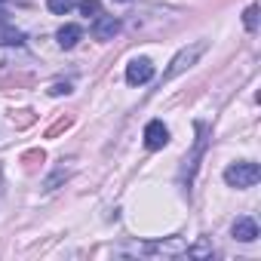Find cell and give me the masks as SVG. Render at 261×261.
<instances>
[{"instance_id":"cell-1","label":"cell","mask_w":261,"mask_h":261,"mask_svg":"<svg viewBox=\"0 0 261 261\" xmlns=\"http://www.w3.org/2000/svg\"><path fill=\"white\" fill-rule=\"evenodd\" d=\"M258 178H261V169H258V163H249V160L233 163V166L224 169V181L230 188H252Z\"/></svg>"},{"instance_id":"cell-2","label":"cell","mask_w":261,"mask_h":261,"mask_svg":"<svg viewBox=\"0 0 261 261\" xmlns=\"http://www.w3.org/2000/svg\"><path fill=\"white\" fill-rule=\"evenodd\" d=\"M166 142H169V129H166L160 120H151V123L145 126V145H148L151 151H160V148H166Z\"/></svg>"},{"instance_id":"cell-3","label":"cell","mask_w":261,"mask_h":261,"mask_svg":"<svg viewBox=\"0 0 261 261\" xmlns=\"http://www.w3.org/2000/svg\"><path fill=\"white\" fill-rule=\"evenodd\" d=\"M151 77H154V65H151L148 59H136V62H129V68H126V80L133 83V86L148 83Z\"/></svg>"},{"instance_id":"cell-4","label":"cell","mask_w":261,"mask_h":261,"mask_svg":"<svg viewBox=\"0 0 261 261\" xmlns=\"http://www.w3.org/2000/svg\"><path fill=\"white\" fill-rule=\"evenodd\" d=\"M203 49H206V43H197V46H191V49H185L181 56H175V62H172V68H169V71L163 74V80H172L175 74H181V71H185V68H188L191 62H197V56H200Z\"/></svg>"},{"instance_id":"cell-5","label":"cell","mask_w":261,"mask_h":261,"mask_svg":"<svg viewBox=\"0 0 261 261\" xmlns=\"http://www.w3.org/2000/svg\"><path fill=\"white\" fill-rule=\"evenodd\" d=\"M117 31H120V22H117L114 16H98V19H95V25H92L95 40H111Z\"/></svg>"},{"instance_id":"cell-6","label":"cell","mask_w":261,"mask_h":261,"mask_svg":"<svg viewBox=\"0 0 261 261\" xmlns=\"http://www.w3.org/2000/svg\"><path fill=\"white\" fill-rule=\"evenodd\" d=\"M230 230H233V237H237L240 243H252V240L258 237V224H255L252 218H237Z\"/></svg>"},{"instance_id":"cell-7","label":"cell","mask_w":261,"mask_h":261,"mask_svg":"<svg viewBox=\"0 0 261 261\" xmlns=\"http://www.w3.org/2000/svg\"><path fill=\"white\" fill-rule=\"evenodd\" d=\"M80 37H83L80 25H62V28H59V46H62V49L77 46V40H80Z\"/></svg>"},{"instance_id":"cell-8","label":"cell","mask_w":261,"mask_h":261,"mask_svg":"<svg viewBox=\"0 0 261 261\" xmlns=\"http://www.w3.org/2000/svg\"><path fill=\"white\" fill-rule=\"evenodd\" d=\"M148 252H163V255H181V252H188V246H185L181 240H172V243H151V246H148Z\"/></svg>"},{"instance_id":"cell-9","label":"cell","mask_w":261,"mask_h":261,"mask_svg":"<svg viewBox=\"0 0 261 261\" xmlns=\"http://www.w3.org/2000/svg\"><path fill=\"white\" fill-rule=\"evenodd\" d=\"M49 13H56V16H65V13H71L74 7H77V0H49Z\"/></svg>"},{"instance_id":"cell-10","label":"cell","mask_w":261,"mask_h":261,"mask_svg":"<svg viewBox=\"0 0 261 261\" xmlns=\"http://www.w3.org/2000/svg\"><path fill=\"white\" fill-rule=\"evenodd\" d=\"M80 13H83L86 19H98L101 4H98V0H80Z\"/></svg>"},{"instance_id":"cell-11","label":"cell","mask_w":261,"mask_h":261,"mask_svg":"<svg viewBox=\"0 0 261 261\" xmlns=\"http://www.w3.org/2000/svg\"><path fill=\"white\" fill-rule=\"evenodd\" d=\"M68 126H71V117H59V120H56V123H53V126L46 129V139H56L59 133H65Z\"/></svg>"},{"instance_id":"cell-12","label":"cell","mask_w":261,"mask_h":261,"mask_svg":"<svg viewBox=\"0 0 261 261\" xmlns=\"http://www.w3.org/2000/svg\"><path fill=\"white\" fill-rule=\"evenodd\" d=\"M13 123H16V126H31V123H34V114H31V111H16V114H13Z\"/></svg>"},{"instance_id":"cell-13","label":"cell","mask_w":261,"mask_h":261,"mask_svg":"<svg viewBox=\"0 0 261 261\" xmlns=\"http://www.w3.org/2000/svg\"><path fill=\"white\" fill-rule=\"evenodd\" d=\"M243 22H246V28H249V31H255V28H258V7H249V10H246V16H243Z\"/></svg>"},{"instance_id":"cell-14","label":"cell","mask_w":261,"mask_h":261,"mask_svg":"<svg viewBox=\"0 0 261 261\" xmlns=\"http://www.w3.org/2000/svg\"><path fill=\"white\" fill-rule=\"evenodd\" d=\"M22 160H25L28 166H37V163H43V151H31V154H25Z\"/></svg>"},{"instance_id":"cell-15","label":"cell","mask_w":261,"mask_h":261,"mask_svg":"<svg viewBox=\"0 0 261 261\" xmlns=\"http://www.w3.org/2000/svg\"><path fill=\"white\" fill-rule=\"evenodd\" d=\"M49 92H53V95H62V92H68V86H62V83H56V86H53Z\"/></svg>"},{"instance_id":"cell-16","label":"cell","mask_w":261,"mask_h":261,"mask_svg":"<svg viewBox=\"0 0 261 261\" xmlns=\"http://www.w3.org/2000/svg\"><path fill=\"white\" fill-rule=\"evenodd\" d=\"M120 4H126V0H120Z\"/></svg>"},{"instance_id":"cell-17","label":"cell","mask_w":261,"mask_h":261,"mask_svg":"<svg viewBox=\"0 0 261 261\" xmlns=\"http://www.w3.org/2000/svg\"><path fill=\"white\" fill-rule=\"evenodd\" d=\"M0 4H4V0H0Z\"/></svg>"}]
</instances>
